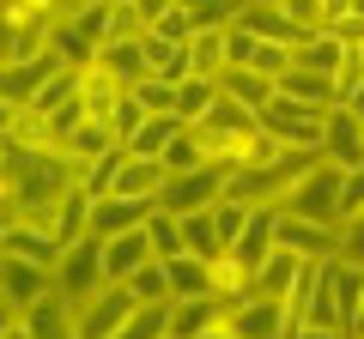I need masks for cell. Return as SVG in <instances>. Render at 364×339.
I'll list each match as a JSON object with an SVG mask.
<instances>
[{"mask_svg": "<svg viewBox=\"0 0 364 339\" xmlns=\"http://www.w3.org/2000/svg\"><path fill=\"white\" fill-rule=\"evenodd\" d=\"M225 37H231V67H249V61H255L261 37H255V30H249V25H231V30H225Z\"/></svg>", "mask_w": 364, "mask_h": 339, "instance_id": "obj_39", "label": "cell"}, {"mask_svg": "<svg viewBox=\"0 0 364 339\" xmlns=\"http://www.w3.org/2000/svg\"><path fill=\"white\" fill-rule=\"evenodd\" d=\"M146 37H109L104 55H97V67H109V73L122 79V85H140V79H152V67H146Z\"/></svg>", "mask_w": 364, "mask_h": 339, "instance_id": "obj_20", "label": "cell"}, {"mask_svg": "<svg viewBox=\"0 0 364 339\" xmlns=\"http://www.w3.org/2000/svg\"><path fill=\"white\" fill-rule=\"evenodd\" d=\"M352 333H358V339H364V309H358V327H352Z\"/></svg>", "mask_w": 364, "mask_h": 339, "instance_id": "obj_45", "label": "cell"}, {"mask_svg": "<svg viewBox=\"0 0 364 339\" xmlns=\"http://www.w3.org/2000/svg\"><path fill=\"white\" fill-rule=\"evenodd\" d=\"M225 97H237V104H249V109H261V104H273L279 97V79H267V73H255V67H225Z\"/></svg>", "mask_w": 364, "mask_h": 339, "instance_id": "obj_25", "label": "cell"}, {"mask_svg": "<svg viewBox=\"0 0 364 339\" xmlns=\"http://www.w3.org/2000/svg\"><path fill=\"white\" fill-rule=\"evenodd\" d=\"M328 303H334V315L346 327H358V309H364V261H346V255L328 261ZM352 339H358V333H352Z\"/></svg>", "mask_w": 364, "mask_h": 339, "instance_id": "obj_11", "label": "cell"}, {"mask_svg": "<svg viewBox=\"0 0 364 339\" xmlns=\"http://www.w3.org/2000/svg\"><path fill=\"white\" fill-rule=\"evenodd\" d=\"M255 121H261V133H273V140L291 145V152H322V140H328V109L291 104V97H273V104H261Z\"/></svg>", "mask_w": 364, "mask_h": 339, "instance_id": "obj_3", "label": "cell"}, {"mask_svg": "<svg viewBox=\"0 0 364 339\" xmlns=\"http://www.w3.org/2000/svg\"><path fill=\"white\" fill-rule=\"evenodd\" d=\"M128 6L140 13V25H146V30H152V25H164V18L176 13V0H128Z\"/></svg>", "mask_w": 364, "mask_h": 339, "instance_id": "obj_40", "label": "cell"}, {"mask_svg": "<svg viewBox=\"0 0 364 339\" xmlns=\"http://www.w3.org/2000/svg\"><path fill=\"white\" fill-rule=\"evenodd\" d=\"M176 128H182L176 116H152V121H146V128L128 140V152H134V157H164V145L176 140Z\"/></svg>", "mask_w": 364, "mask_h": 339, "instance_id": "obj_30", "label": "cell"}, {"mask_svg": "<svg viewBox=\"0 0 364 339\" xmlns=\"http://www.w3.org/2000/svg\"><path fill=\"white\" fill-rule=\"evenodd\" d=\"M213 321H225V303L213 297V291H207V297H176V303H170V333H176V339H200Z\"/></svg>", "mask_w": 364, "mask_h": 339, "instance_id": "obj_18", "label": "cell"}, {"mask_svg": "<svg viewBox=\"0 0 364 339\" xmlns=\"http://www.w3.org/2000/svg\"><path fill=\"white\" fill-rule=\"evenodd\" d=\"M322 152L334 157L340 170H358V164H364V116H352L346 104H334V109H328V140H322Z\"/></svg>", "mask_w": 364, "mask_h": 339, "instance_id": "obj_12", "label": "cell"}, {"mask_svg": "<svg viewBox=\"0 0 364 339\" xmlns=\"http://www.w3.org/2000/svg\"><path fill=\"white\" fill-rule=\"evenodd\" d=\"M109 6H128V0H109Z\"/></svg>", "mask_w": 364, "mask_h": 339, "instance_id": "obj_46", "label": "cell"}, {"mask_svg": "<svg viewBox=\"0 0 364 339\" xmlns=\"http://www.w3.org/2000/svg\"><path fill=\"white\" fill-rule=\"evenodd\" d=\"M188 61H195V73L225 79V67H231V37H225V30H195V37H188Z\"/></svg>", "mask_w": 364, "mask_h": 339, "instance_id": "obj_26", "label": "cell"}, {"mask_svg": "<svg viewBox=\"0 0 364 339\" xmlns=\"http://www.w3.org/2000/svg\"><path fill=\"white\" fill-rule=\"evenodd\" d=\"M61 67H67V61H61L55 49L31 55V61H6V67H0V109H31V97H37Z\"/></svg>", "mask_w": 364, "mask_h": 339, "instance_id": "obj_8", "label": "cell"}, {"mask_svg": "<svg viewBox=\"0 0 364 339\" xmlns=\"http://www.w3.org/2000/svg\"><path fill=\"white\" fill-rule=\"evenodd\" d=\"M0 291H6V309H37V303L55 291V267L25 261V255H6V267H0Z\"/></svg>", "mask_w": 364, "mask_h": 339, "instance_id": "obj_9", "label": "cell"}, {"mask_svg": "<svg viewBox=\"0 0 364 339\" xmlns=\"http://www.w3.org/2000/svg\"><path fill=\"white\" fill-rule=\"evenodd\" d=\"M85 73V85H79V97H85V116H97V121H116V109H122V97H128V85H122L109 67H79Z\"/></svg>", "mask_w": 364, "mask_h": 339, "instance_id": "obj_16", "label": "cell"}, {"mask_svg": "<svg viewBox=\"0 0 364 339\" xmlns=\"http://www.w3.org/2000/svg\"><path fill=\"white\" fill-rule=\"evenodd\" d=\"M279 97H291V104H310V109H334V73L291 67V73L279 79Z\"/></svg>", "mask_w": 364, "mask_h": 339, "instance_id": "obj_23", "label": "cell"}, {"mask_svg": "<svg viewBox=\"0 0 364 339\" xmlns=\"http://www.w3.org/2000/svg\"><path fill=\"white\" fill-rule=\"evenodd\" d=\"M182 243H188V255H207V261H219V255H225V236H219V224H213V212L182 218Z\"/></svg>", "mask_w": 364, "mask_h": 339, "instance_id": "obj_28", "label": "cell"}, {"mask_svg": "<svg viewBox=\"0 0 364 339\" xmlns=\"http://www.w3.org/2000/svg\"><path fill=\"white\" fill-rule=\"evenodd\" d=\"M146 121H152V109H146L140 97H134V85H128V97H122V109H116V133H122V145H128L134 133L146 128Z\"/></svg>", "mask_w": 364, "mask_h": 339, "instance_id": "obj_38", "label": "cell"}, {"mask_svg": "<svg viewBox=\"0 0 364 339\" xmlns=\"http://www.w3.org/2000/svg\"><path fill=\"white\" fill-rule=\"evenodd\" d=\"M164 267H170V291H176V297H207L213 291V261L207 255H188V248H182V255H170Z\"/></svg>", "mask_w": 364, "mask_h": 339, "instance_id": "obj_24", "label": "cell"}, {"mask_svg": "<svg viewBox=\"0 0 364 339\" xmlns=\"http://www.w3.org/2000/svg\"><path fill=\"white\" fill-rule=\"evenodd\" d=\"M146 236H152L158 261H170V255H182V248H188V243H182V218H176V212H164V206L146 218Z\"/></svg>", "mask_w": 364, "mask_h": 339, "instance_id": "obj_31", "label": "cell"}, {"mask_svg": "<svg viewBox=\"0 0 364 339\" xmlns=\"http://www.w3.org/2000/svg\"><path fill=\"white\" fill-rule=\"evenodd\" d=\"M340 255H346V261H364V218L340 224Z\"/></svg>", "mask_w": 364, "mask_h": 339, "instance_id": "obj_41", "label": "cell"}, {"mask_svg": "<svg viewBox=\"0 0 364 339\" xmlns=\"http://www.w3.org/2000/svg\"><path fill=\"white\" fill-rule=\"evenodd\" d=\"M346 49H352V43H340L328 25H316V30H304V43L291 55H298V67H310V73H334V67L346 61Z\"/></svg>", "mask_w": 364, "mask_h": 339, "instance_id": "obj_21", "label": "cell"}, {"mask_svg": "<svg viewBox=\"0 0 364 339\" xmlns=\"http://www.w3.org/2000/svg\"><path fill=\"white\" fill-rule=\"evenodd\" d=\"M116 145H122L116 121H97V116H85V121H79V128H73V133L61 140V152H67V157L79 164V182H85V170L97 164L104 152H116Z\"/></svg>", "mask_w": 364, "mask_h": 339, "instance_id": "obj_13", "label": "cell"}, {"mask_svg": "<svg viewBox=\"0 0 364 339\" xmlns=\"http://www.w3.org/2000/svg\"><path fill=\"white\" fill-rule=\"evenodd\" d=\"M255 218V206H243V200H219V206H213V224H219V236H225V248L237 243V236H243V224Z\"/></svg>", "mask_w": 364, "mask_h": 339, "instance_id": "obj_35", "label": "cell"}, {"mask_svg": "<svg viewBox=\"0 0 364 339\" xmlns=\"http://www.w3.org/2000/svg\"><path fill=\"white\" fill-rule=\"evenodd\" d=\"M358 85H364V49H346V61L334 67V104H352Z\"/></svg>", "mask_w": 364, "mask_h": 339, "instance_id": "obj_36", "label": "cell"}, {"mask_svg": "<svg viewBox=\"0 0 364 339\" xmlns=\"http://www.w3.org/2000/svg\"><path fill=\"white\" fill-rule=\"evenodd\" d=\"M291 18H304V25H322V0H279Z\"/></svg>", "mask_w": 364, "mask_h": 339, "instance_id": "obj_43", "label": "cell"}, {"mask_svg": "<svg viewBox=\"0 0 364 339\" xmlns=\"http://www.w3.org/2000/svg\"><path fill=\"white\" fill-rule=\"evenodd\" d=\"M0 248L6 255H25V261H43V267H61L67 243L49 230V224H31V218H13V224H0Z\"/></svg>", "mask_w": 364, "mask_h": 339, "instance_id": "obj_10", "label": "cell"}, {"mask_svg": "<svg viewBox=\"0 0 364 339\" xmlns=\"http://www.w3.org/2000/svg\"><path fill=\"white\" fill-rule=\"evenodd\" d=\"M255 128H261L255 109L237 104V97H219V104L195 121V133H200V145H207V157H225V164H231V145L243 140V133H255Z\"/></svg>", "mask_w": 364, "mask_h": 339, "instance_id": "obj_7", "label": "cell"}, {"mask_svg": "<svg viewBox=\"0 0 364 339\" xmlns=\"http://www.w3.org/2000/svg\"><path fill=\"white\" fill-rule=\"evenodd\" d=\"M6 152V188H0V218H31V224H49L55 230V212L61 200L79 188V164L61 152V145H18V140H0Z\"/></svg>", "mask_w": 364, "mask_h": 339, "instance_id": "obj_1", "label": "cell"}, {"mask_svg": "<svg viewBox=\"0 0 364 339\" xmlns=\"http://www.w3.org/2000/svg\"><path fill=\"white\" fill-rule=\"evenodd\" d=\"M219 97H225V85H219V79H207V73H188V79L176 85V121H182V128H195V121L207 116V109L219 104Z\"/></svg>", "mask_w": 364, "mask_h": 339, "instance_id": "obj_22", "label": "cell"}, {"mask_svg": "<svg viewBox=\"0 0 364 339\" xmlns=\"http://www.w3.org/2000/svg\"><path fill=\"white\" fill-rule=\"evenodd\" d=\"M134 97H140L152 116H176V85H170V79H140V85H134Z\"/></svg>", "mask_w": 364, "mask_h": 339, "instance_id": "obj_37", "label": "cell"}, {"mask_svg": "<svg viewBox=\"0 0 364 339\" xmlns=\"http://www.w3.org/2000/svg\"><path fill=\"white\" fill-rule=\"evenodd\" d=\"M358 49H364V43H358Z\"/></svg>", "mask_w": 364, "mask_h": 339, "instance_id": "obj_48", "label": "cell"}, {"mask_svg": "<svg viewBox=\"0 0 364 339\" xmlns=\"http://www.w3.org/2000/svg\"><path fill=\"white\" fill-rule=\"evenodd\" d=\"M231 170L237 164H225V157H213V164H200V170H176V176L164 182V194H158V206L176 212V218L213 212L225 200V188H231Z\"/></svg>", "mask_w": 364, "mask_h": 339, "instance_id": "obj_2", "label": "cell"}, {"mask_svg": "<svg viewBox=\"0 0 364 339\" xmlns=\"http://www.w3.org/2000/svg\"><path fill=\"white\" fill-rule=\"evenodd\" d=\"M55 285H61V297L73 303H91L97 291L109 285V267H104V236H79V243H67L61 267H55Z\"/></svg>", "mask_w": 364, "mask_h": 339, "instance_id": "obj_5", "label": "cell"}, {"mask_svg": "<svg viewBox=\"0 0 364 339\" xmlns=\"http://www.w3.org/2000/svg\"><path fill=\"white\" fill-rule=\"evenodd\" d=\"M200 164H213L207 145H200V133H195V128H176V140L164 145V170L176 176V170H200Z\"/></svg>", "mask_w": 364, "mask_h": 339, "instance_id": "obj_29", "label": "cell"}, {"mask_svg": "<svg viewBox=\"0 0 364 339\" xmlns=\"http://www.w3.org/2000/svg\"><path fill=\"white\" fill-rule=\"evenodd\" d=\"M298 273H304V255L279 243L267 261L255 267V297H279V303H286V297H291V285H298Z\"/></svg>", "mask_w": 364, "mask_h": 339, "instance_id": "obj_17", "label": "cell"}, {"mask_svg": "<svg viewBox=\"0 0 364 339\" xmlns=\"http://www.w3.org/2000/svg\"><path fill=\"white\" fill-rule=\"evenodd\" d=\"M146 261H158V248H152V236H146V224H134V230H122V236H109V243H104V267H109V279H116V285H128Z\"/></svg>", "mask_w": 364, "mask_h": 339, "instance_id": "obj_14", "label": "cell"}, {"mask_svg": "<svg viewBox=\"0 0 364 339\" xmlns=\"http://www.w3.org/2000/svg\"><path fill=\"white\" fill-rule=\"evenodd\" d=\"M146 67H152V79H170V85H182V79L195 73V61H188V43H170L158 37V30H146Z\"/></svg>", "mask_w": 364, "mask_h": 339, "instance_id": "obj_19", "label": "cell"}, {"mask_svg": "<svg viewBox=\"0 0 364 339\" xmlns=\"http://www.w3.org/2000/svg\"><path fill=\"white\" fill-rule=\"evenodd\" d=\"M340 13H352V0H322V25H334Z\"/></svg>", "mask_w": 364, "mask_h": 339, "instance_id": "obj_44", "label": "cell"}, {"mask_svg": "<svg viewBox=\"0 0 364 339\" xmlns=\"http://www.w3.org/2000/svg\"><path fill=\"white\" fill-rule=\"evenodd\" d=\"M134 309H140L134 285H116V279H109V285L97 291L91 303H79V309H73V321H79V339H116L122 327L134 321Z\"/></svg>", "mask_w": 364, "mask_h": 339, "instance_id": "obj_6", "label": "cell"}, {"mask_svg": "<svg viewBox=\"0 0 364 339\" xmlns=\"http://www.w3.org/2000/svg\"><path fill=\"white\" fill-rule=\"evenodd\" d=\"M340 188H346V170L334 157H322L316 170H304V182L286 194V206L273 212H291V218H310V224H340Z\"/></svg>", "mask_w": 364, "mask_h": 339, "instance_id": "obj_4", "label": "cell"}, {"mask_svg": "<svg viewBox=\"0 0 364 339\" xmlns=\"http://www.w3.org/2000/svg\"><path fill=\"white\" fill-rule=\"evenodd\" d=\"M328 30H334L340 43H352V49H358V43H364V13H340V18H334Z\"/></svg>", "mask_w": 364, "mask_h": 339, "instance_id": "obj_42", "label": "cell"}, {"mask_svg": "<svg viewBox=\"0 0 364 339\" xmlns=\"http://www.w3.org/2000/svg\"><path fill=\"white\" fill-rule=\"evenodd\" d=\"M182 6H188L195 30H231V25H243V13H249V0H182Z\"/></svg>", "mask_w": 364, "mask_h": 339, "instance_id": "obj_27", "label": "cell"}, {"mask_svg": "<svg viewBox=\"0 0 364 339\" xmlns=\"http://www.w3.org/2000/svg\"><path fill=\"white\" fill-rule=\"evenodd\" d=\"M128 164V145H116V152H104L97 157V164L85 170V194H109V188H116V170Z\"/></svg>", "mask_w": 364, "mask_h": 339, "instance_id": "obj_34", "label": "cell"}, {"mask_svg": "<svg viewBox=\"0 0 364 339\" xmlns=\"http://www.w3.org/2000/svg\"><path fill=\"white\" fill-rule=\"evenodd\" d=\"M243 25L255 30V37H267V43H291V49L304 43V30H316V25H304V18H291L279 0H249Z\"/></svg>", "mask_w": 364, "mask_h": 339, "instance_id": "obj_15", "label": "cell"}, {"mask_svg": "<svg viewBox=\"0 0 364 339\" xmlns=\"http://www.w3.org/2000/svg\"><path fill=\"white\" fill-rule=\"evenodd\" d=\"M128 285H134V297H140V303H170V297H176V291H170V267H164V261H146Z\"/></svg>", "mask_w": 364, "mask_h": 339, "instance_id": "obj_33", "label": "cell"}, {"mask_svg": "<svg viewBox=\"0 0 364 339\" xmlns=\"http://www.w3.org/2000/svg\"><path fill=\"white\" fill-rule=\"evenodd\" d=\"M164 333H170V303H140L116 339H164Z\"/></svg>", "mask_w": 364, "mask_h": 339, "instance_id": "obj_32", "label": "cell"}, {"mask_svg": "<svg viewBox=\"0 0 364 339\" xmlns=\"http://www.w3.org/2000/svg\"><path fill=\"white\" fill-rule=\"evenodd\" d=\"M164 339H176V333H164Z\"/></svg>", "mask_w": 364, "mask_h": 339, "instance_id": "obj_47", "label": "cell"}]
</instances>
